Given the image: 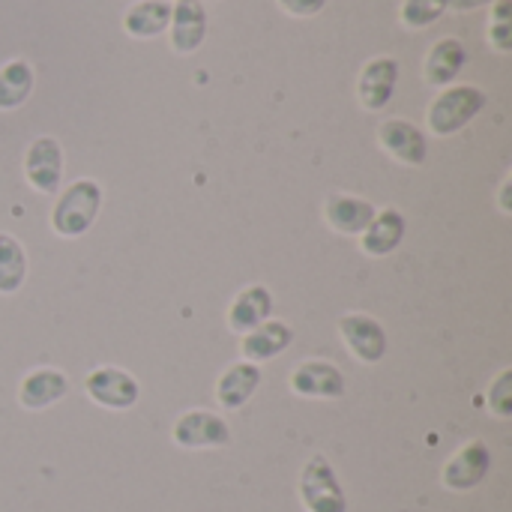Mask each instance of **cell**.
<instances>
[{
  "mask_svg": "<svg viewBox=\"0 0 512 512\" xmlns=\"http://www.w3.org/2000/svg\"><path fill=\"white\" fill-rule=\"evenodd\" d=\"M24 180L39 195H57L63 183V147L51 135H39L24 153Z\"/></svg>",
  "mask_w": 512,
  "mask_h": 512,
  "instance_id": "cell-9",
  "label": "cell"
},
{
  "mask_svg": "<svg viewBox=\"0 0 512 512\" xmlns=\"http://www.w3.org/2000/svg\"><path fill=\"white\" fill-rule=\"evenodd\" d=\"M489 471H492V450L486 441L474 438L447 459V465L441 468V486L450 492H471L486 483Z\"/></svg>",
  "mask_w": 512,
  "mask_h": 512,
  "instance_id": "cell-7",
  "label": "cell"
},
{
  "mask_svg": "<svg viewBox=\"0 0 512 512\" xmlns=\"http://www.w3.org/2000/svg\"><path fill=\"white\" fill-rule=\"evenodd\" d=\"M69 393V378L63 369L39 366L27 372L18 384V405L24 411H48L51 405L63 402Z\"/></svg>",
  "mask_w": 512,
  "mask_h": 512,
  "instance_id": "cell-14",
  "label": "cell"
},
{
  "mask_svg": "<svg viewBox=\"0 0 512 512\" xmlns=\"http://www.w3.org/2000/svg\"><path fill=\"white\" fill-rule=\"evenodd\" d=\"M512 177H507L504 183H501V189H498V207H501V213L504 216H510L512 213Z\"/></svg>",
  "mask_w": 512,
  "mask_h": 512,
  "instance_id": "cell-27",
  "label": "cell"
},
{
  "mask_svg": "<svg viewBox=\"0 0 512 512\" xmlns=\"http://www.w3.org/2000/svg\"><path fill=\"white\" fill-rule=\"evenodd\" d=\"M447 9H450V0H402L399 21L408 30H423V27H432Z\"/></svg>",
  "mask_w": 512,
  "mask_h": 512,
  "instance_id": "cell-23",
  "label": "cell"
},
{
  "mask_svg": "<svg viewBox=\"0 0 512 512\" xmlns=\"http://www.w3.org/2000/svg\"><path fill=\"white\" fill-rule=\"evenodd\" d=\"M171 441L180 450H222L231 444V426L225 423L222 414L216 411H204V408H192L183 411L171 429Z\"/></svg>",
  "mask_w": 512,
  "mask_h": 512,
  "instance_id": "cell-6",
  "label": "cell"
},
{
  "mask_svg": "<svg viewBox=\"0 0 512 512\" xmlns=\"http://www.w3.org/2000/svg\"><path fill=\"white\" fill-rule=\"evenodd\" d=\"M486 405H489V414L498 417V420H510L512 417V369H501L495 375V381L489 384L486 390Z\"/></svg>",
  "mask_w": 512,
  "mask_h": 512,
  "instance_id": "cell-25",
  "label": "cell"
},
{
  "mask_svg": "<svg viewBox=\"0 0 512 512\" xmlns=\"http://www.w3.org/2000/svg\"><path fill=\"white\" fill-rule=\"evenodd\" d=\"M378 144L390 159H396L399 165H408V168H420L429 156V141H426L423 129L405 117L384 120L378 126Z\"/></svg>",
  "mask_w": 512,
  "mask_h": 512,
  "instance_id": "cell-10",
  "label": "cell"
},
{
  "mask_svg": "<svg viewBox=\"0 0 512 512\" xmlns=\"http://www.w3.org/2000/svg\"><path fill=\"white\" fill-rule=\"evenodd\" d=\"M294 345V330L288 321H279V318H270L264 321L261 327H255L252 333L240 336V357L246 363H267L279 354H285L288 348Z\"/></svg>",
  "mask_w": 512,
  "mask_h": 512,
  "instance_id": "cell-16",
  "label": "cell"
},
{
  "mask_svg": "<svg viewBox=\"0 0 512 512\" xmlns=\"http://www.w3.org/2000/svg\"><path fill=\"white\" fill-rule=\"evenodd\" d=\"M102 201H105V192L96 180L81 177V180L69 183L66 189L57 192V201L51 207V216H48L51 231L63 240L84 237L93 228V222L99 219Z\"/></svg>",
  "mask_w": 512,
  "mask_h": 512,
  "instance_id": "cell-1",
  "label": "cell"
},
{
  "mask_svg": "<svg viewBox=\"0 0 512 512\" xmlns=\"http://www.w3.org/2000/svg\"><path fill=\"white\" fill-rule=\"evenodd\" d=\"M465 63H468V48H465V42L456 39V36H444V39H438V42L429 48L426 63H423V78H426V84L444 90V87H450V84L462 75Z\"/></svg>",
  "mask_w": 512,
  "mask_h": 512,
  "instance_id": "cell-19",
  "label": "cell"
},
{
  "mask_svg": "<svg viewBox=\"0 0 512 512\" xmlns=\"http://www.w3.org/2000/svg\"><path fill=\"white\" fill-rule=\"evenodd\" d=\"M495 0H450V9L456 12H474V9H483V6H492Z\"/></svg>",
  "mask_w": 512,
  "mask_h": 512,
  "instance_id": "cell-28",
  "label": "cell"
},
{
  "mask_svg": "<svg viewBox=\"0 0 512 512\" xmlns=\"http://www.w3.org/2000/svg\"><path fill=\"white\" fill-rule=\"evenodd\" d=\"M261 381H264L261 366L246 363V360L231 363V366L216 378V402H219V408H225V411H240V408H246L249 399L258 393Z\"/></svg>",
  "mask_w": 512,
  "mask_h": 512,
  "instance_id": "cell-17",
  "label": "cell"
},
{
  "mask_svg": "<svg viewBox=\"0 0 512 512\" xmlns=\"http://www.w3.org/2000/svg\"><path fill=\"white\" fill-rule=\"evenodd\" d=\"M84 396L105 411H129L141 399V384L120 366H96L84 378Z\"/></svg>",
  "mask_w": 512,
  "mask_h": 512,
  "instance_id": "cell-4",
  "label": "cell"
},
{
  "mask_svg": "<svg viewBox=\"0 0 512 512\" xmlns=\"http://www.w3.org/2000/svg\"><path fill=\"white\" fill-rule=\"evenodd\" d=\"M297 495L306 512H348V495L336 477V468L324 453L306 459L297 480Z\"/></svg>",
  "mask_w": 512,
  "mask_h": 512,
  "instance_id": "cell-3",
  "label": "cell"
},
{
  "mask_svg": "<svg viewBox=\"0 0 512 512\" xmlns=\"http://www.w3.org/2000/svg\"><path fill=\"white\" fill-rule=\"evenodd\" d=\"M171 3L168 0H138L123 15V30L135 39H153L168 30Z\"/></svg>",
  "mask_w": 512,
  "mask_h": 512,
  "instance_id": "cell-20",
  "label": "cell"
},
{
  "mask_svg": "<svg viewBox=\"0 0 512 512\" xmlns=\"http://www.w3.org/2000/svg\"><path fill=\"white\" fill-rule=\"evenodd\" d=\"M489 42L495 51H512V0L492 3V21H489Z\"/></svg>",
  "mask_w": 512,
  "mask_h": 512,
  "instance_id": "cell-24",
  "label": "cell"
},
{
  "mask_svg": "<svg viewBox=\"0 0 512 512\" xmlns=\"http://www.w3.org/2000/svg\"><path fill=\"white\" fill-rule=\"evenodd\" d=\"M276 3L294 18H312L327 6V0H276Z\"/></svg>",
  "mask_w": 512,
  "mask_h": 512,
  "instance_id": "cell-26",
  "label": "cell"
},
{
  "mask_svg": "<svg viewBox=\"0 0 512 512\" xmlns=\"http://www.w3.org/2000/svg\"><path fill=\"white\" fill-rule=\"evenodd\" d=\"M399 84L396 57H372L357 78V99L366 111H384Z\"/></svg>",
  "mask_w": 512,
  "mask_h": 512,
  "instance_id": "cell-12",
  "label": "cell"
},
{
  "mask_svg": "<svg viewBox=\"0 0 512 512\" xmlns=\"http://www.w3.org/2000/svg\"><path fill=\"white\" fill-rule=\"evenodd\" d=\"M273 318V291L267 285H246L234 294L228 306V330L237 336L252 333Z\"/></svg>",
  "mask_w": 512,
  "mask_h": 512,
  "instance_id": "cell-15",
  "label": "cell"
},
{
  "mask_svg": "<svg viewBox=\"0 0 512 512\" xmlns=\"http://www.w3.org/2000/svg\"><path fill=\"white\" fill-rule=\"evenodd\" d=\"M207 39V9L201 0H177L171 6L168 42L174 54H195Z\"/></svg>",
  "mask_w": 512,
  "mask_h": 512,
  "instance_id": "cell-13",
  "label": "cell"
},
{
  "mask_svg": "<svg viewBox=\"0 0 512 512\" xmlns=\"http://www.w3.org/2000/svg\"><path fill=\"white\" fill-rule=\"evenodd\" d=\"M483 108H486V93L480 87L450 84L432 99V105L426 111V126L438 138H450V135L462 132Z\"/></svg>",
  "mask_w": 512,
  "mask_h": 512,
  "instance_id": "cell-2",
  "label": "cell"
},
{
  "mask_svg": "<svg viewBox=\"0 0 512 512\" xmlns=\"http://www.w3.org/2000/svg\"><path fill=\"white\" fill-rule=\"evenodd\" d=\"M405 231H408V222H405L402 210L384 207V210L375 213L369 228L360 234V252L369 255V258H387L402 246Z\"/></svg>",
  "mask_w": 512,
  "mask_h": 512,
  "instance_id": "cell-18",
  "label": "cell"
},
{
  "mask_svg": "<svg viewBox=\"0 0 512 512\" xmlns=\"http://www.w3.org/2000/svg\"><path fill=\"white\" fill-rule=\"evenodd\" d=\"M321 213H324V222H327L330 231H336V234H342V237H360V234L369 228V222L375 219L378 207H375L372 201L360 198V195L330 192V195L324 198Z\"/></svg>",
  "mask_w": 512,
  "mask_h": 512,
  "instance_id": "cell-11",
  "label": "cell"
},
{
  "mask_svg": "<svg viewBox=\"0 0 512 512\" xmlns=\"http://www.w3.org/2000/svg\"><path fill=\"white\" fill-rule=\"evenodd\" d=\"M288 390L300 399H321V402H333L342 399L348 384H345V372L330 363V360H318L309 357L303 360L291 375H288Z\"/></svg>",
  "mask_w": 512,
  "mask_h": 512,
  "instance_id": "cell-8",
  "label": "cell"
},
{
  "mask_svg": "<svg viewBox=\"0 0 512 512\" xmlns=\"http://www.w3.org/2000/svg\"><path fill=\"white\" fill-rule=\"evenodd\" d=\"M33 66L27 60H9L0 66V111H15L21 108L30 93H33Z\"/></svg>",
  "mask_w": 512,
  "mask_h": 512,
  "instance_id": "cell-21",
  "label": "cell"
},
{
  "mask_svg": "<svg viewBox=\"0 0 512 512\" xmlns=\"http://www.w3.org/2000/svg\"><path fill=\"white\" fill-rule=\"evenodd\" d=\"M339 339L348 348V354L363 366H378L390 351V339H387L384 324L366 312L342 315L339 318Z\"/></svg>",
  "mask_w": 512,
  "mask_h": 512,
  "instance_id": "cell-5",
  "label": "cell"
},
{
  "mask_svg": "<svg viewBox=\"0 0 512 512\" xmlns=\"http://www.w3.org/2000/svg\"><path fill=\"white\" fill-rule=\"evenodd\" d=\"M27 249L15 234L0 231V294H18L27 279Z\"/></svg>",
  "mask_w": 512,
  "mask_h": 512,
  "instance_id": "cell-22",
  "label": "cell"
}]
</instances>
